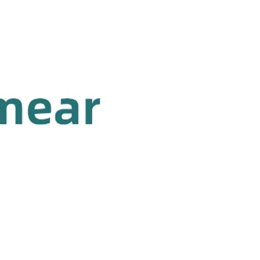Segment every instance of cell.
I'll return each mask as SVG.
<instances>
[{"label":"cell","instance_id":"cell-1","mask_svg":"<svg viewBox=\"0 0 260 260\" xmlns=\"http://www.w3.org/2000/svg\"><path fill=\"white\" fill-rule=\"evenodd\" d=\"M52 113V107H51L50 102H48L46 105L43 106V107H39L38 108L36 106V100L30 101L29 103L28 110H27V114H28L29 120L34 124H39V125H43V124H49L50 123L51 119H41L36 118V114H49Z\"/></svg>","mask_w":260,"mask_h":260},{"label":"cell","instance_id":"cell-2","mask_svg":"<svg viewBox=\"0 0 260 260\" xmlns=\"http://www.w3.org/2000/svg\"><path fill=\"white\" fill-rule=\"evenodd\" d=\"M7 105L15 106V123L16 124H22L23 123V106L22 102L20 101L18 99H10L7 100Z\"/></svg>","mask_w":260,"mask_h":260},{"label":"cell","instance_id":"cell-3","mask_svg":"<svg viewBox=\"0 0 260 260\" xmlns=\"http://www.w3.org/2000/svg\"><path fill=\"white\" fill-rule=\"evenodd\" d=\"M100 99H97L95 101L92 100L86 99L85 100V123L86 124H91L92 123V110L94 107L96 105H100Z\"/></svg>","mask_w":260,"mask_h":260},{"label":"cell","instance_id":"cell-4","mask_svg":"<svg viewBox=\"0 0 260 260\" xmlns=\"http://www.w3.org/2000/svg\"><path fill=\"white\" fill-rule=\"evenodd\" d=\"M61 105L71 106V109L75 112V120L73 122V124H78L79 123V105L77 100L72 99H62L60 101Z\"/></svg>","mask_w":260,"mask_h":260},{"label":"cell","instance_id":"cell-5","mask_svg":"<svg viewBox=\"0 0 260 260\" xmlns=\"http://www.w3.org/2000/svg\"><path fill=\"white\" fill-rule=\"evenodd\" d=\"M7 123V102L0 99V124Z\"/></svg>","mask_w":260,"mask_h":260}]
</instances>
